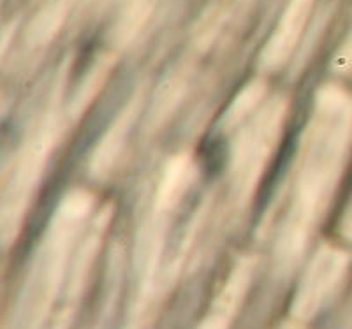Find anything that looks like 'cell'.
Segmentation results:
<instances>
[{"instance_id":"6da1fadb","label":"cell","mask_w":352,"mask_h":329,"mask_svg":"<svg viewBox=\"0 0 352 329\" xmlns=\"http://www.w3.org/2000/svg\"><path fill=\"white\" fill-rule=\"evenodd\" d=\"M352 106L340 92H322L307 131L298 166L291 212L280 238V250L294 256L316 224L320 208L333 190L347 141L351 136Z\"/></svg>"},{"instance_id":"3957f363","label":"cell","mask_w":352,"mask_h":329,"mask_svg":"<svg viewBox=\"0 0 352 329\" xmlns=\"http://www.w3.org/2000/svg\"><path fill=\"white\" fill-rule=\"evenodd\" d=\"M190 178H192V166H190L188 159L180 157V159L169 162L164 171V177L160 180L159 192H157V209L166 213L180 201Z\"/></svg>"},{"instance_id":"5b68a950","label":"cell","mask_w":352,"mask_h":329,"mask_svg":"<svg viewBox=\"0 0 352 329\" xmlns=\"http://www.w3.org/2000/svg\"><path fill=\"white\" fill-rule=\"evenodd\" d=\"M263 95V87H250L243 92V95L240 97L236 101V104L231 106V111H229V118L228 124H236L238 118H241L243 115H247L254 106L257 104V101Z\"/></svg>"},{"instance_id":"277c9868","label":"cell","mask_w":352,"mask_h":329,"mask_svg":"<svg viewBox=\"0 0 352 329\" xmlns=\"http://www.w3.org/2000/svg\"><path fill=\"white\" fill-rule=\"evenodd\" d=\"M131 111L132 108H129L127 111L115 122V125L109 128V133L104 134V139L100 141V145L97 146V152L96 155H94L92 162V168L96 173H108V169L111 168L113 162L116 161V155H118V152H120L122 146H124L125 136H127V128L129 124H131Z\"/></svg>"},{"instance_id":"7a4b0ae2","label":"cell","mask_w":352,"mask_h":329,"mask_svg":"<svg viewBox=\"0 0 352 329\" xmlns=\"http://www.w3.org/2000/svg\"><path fill=\"white\" fill-rule=\"evenodd\" d=\"M284 113L285 106L280 101L270 102L238 137L232 150L231 173L234 189L241 197L252 192L259 181L280 134Z\"/></svg>"}]
</instances>
